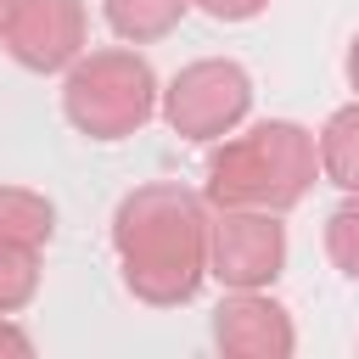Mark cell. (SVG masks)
Segmentation results:
<instances>
[{"mask_svg":"<svg viewBox=\"0 0 359 359\" xmlns=\"http://www.w3.org/2000/svg\"><path fill=\"white\" fill-rule=\"evenodd\" d=\"M112 252L140 303H191L208 280V202L185 185H135L112 213Z\"/></svg>","mask_w":359,"mask_h":359,"instance_id":"1","label":"cell"},{"mask_svg":"<svg viewBox=\"0 0 359 359\" xmlns=\"http://www.w3.org/2000/svg\"><path fill=\"white\" fill-rule=\"evenodd\" d=\"M320 174L314 157V135L292 118H269L252 129H230L224 140H213L208 157V202L213 208H269L286 213L309 196Z\"/></svg>","mask_w":359,"mask_h":359,"instance_id":"2","label":"cell"},{"mask_svg":"<svg viewBox=\"0 0 359 359\" xmlns=\"http://www.w3.org/2000/svg\"><path fill=\"white\" fill-rule=\"evenodd\" d=\"M157 73L140 50H84L62 79V112L90 140H123L157 112Z\"/></svg>","mask_w":359,"mask_h":359,"instance_id":"3","label":"cell"},{"mask_svg":"<svg viewBox=\"0 0 359 359\" xmlns=\"http://www.w3.org/2000/svg\"><path fill=\"white\" fill-rule=\"evenodd\" d=\"M157 107H163V118H168L174 135L213 146V140H224L230 129L247 123V112H252V79L230 56H202V62H191V67H180L168 79V90L157 95Z\"/></svg>","mask_w":359,"mask_h":359,"instance_id":"4","label":"cell"},{"mask_svg":"<svg viewBox=\"0 0 359 359\" xmlns=\"http://www.w3.org/2000/svg\"><path fill=\"white\" fill-rule=\"evenodd\" d=\"M286 269V224L269 208H213L208 213V275L230 292L269 286Z\"/></svg>","mask_w":359,"mask_h":359,"instance_id":"5","label":"cell"},{"mask_svg":"<svg viewBox=\"0 0 359 359\" xmlns=\"http://www.w3.org/2000/svg\"><path fill=\"white\" fill-rule=\"evenodd\" d=\"M84 39H90L84 0H11L0 28V45L28 73H67L84 56Z\"/></svg>","mask_w":359,"mask_h":359,"instance_id":"6","label":"cell"},{"mask_svg":"<svg viewBox=\"0 0 359 359\" xmlns=\"http://www.w3.org/2000/svg\"><path fill=\"white\" fill-rule=\"evenodd\" d=\"M213 342L230 359H286L297 348V331L292 314L264 286H252V292H230L213 309Z\"/></svg>","mask_w":359,"mask_h":359,"instance_id":"7","label":"cell"},{"mask_svg":"<svg viewBox=\"0 0 359 359\" xmlns=\"http://www.w3.org/2000/svg\"><path fill=\"white\" fill-rule=\"evenodd\" d=\"M314 157H320V174L337 191L359 196V101L353 107H337L325 118V129L314 135Z\"/></svg>","mask_w":359,"mask_h":359,"instance_id":"8","label":"cell"},{"mask_svg":"<svg viewBox=\"0 0 359 359\" xmlns=\"http://www.w3.org/2000/svg\"><path fill=\"white\" fill-rule=\"evenodd\" d=\"M50 230H56L50 196H39V191H28V185H0V241L45 247Z\"/></svg>","mask_w":359,"mask_h":359,"instance_id":"9","label":"cell"},{"mask_svg":"<svg viewBox=\"0 0 359 359\" xmlns=\"http://www.w3.org/2000/svg\"><path fill=\"white\" fill-rule=\"evenodd\" d=\"M185 11H191V0H107V22H112V34L123 45L163 39Z\"/></svg>","mask_w":359,"mask_h":359,"instance_id":"10","label":"cell"},{"mask_svg":"<svg viewBox=\"0 0 359 359\" xmlns=\"http://www.w3.org/2000/svg\"><path fill=\"white\" fill-rule=\"evenodd\" d=\"M34 292H39V247L0 241V314L22 309Z\"/></svg>","mask_w":359,"mask_h":359,"instance_id":"11","label":"cell"},{"mask_svg":"<svg viewBox=\"0 0 359 359\" xmlns=\"http://www.w3.org/2000/svg\"><path fill=\"white\" fill-rule=\"evenodd\" d=\"M325 252H331V264H337L348 280H359V196H348V202L325 219Z\"/></svg>","mask_w":359,"mask_h":359,"instance_id":"12","label":"cell"},{"mask_svg":"<svg viewBox=\"0 0 359 359\" xmlns=\"http://www.w3.org/2000/svg\"><path fill=\"white\" fill-rule=\"evenodd\" d=\"M191 6H202L219 22H252L258 11H269V0H191Z\"/></svg>","mask_w":359,"mask_h":359,"instance_id":"13","label":"cell"},{"mask_svg":"<svg viewBox=\"0 0 359 359\" xmlns=\"http://www.w3.org/2000/svg\"><path fill=\"white\" fill-rule=\"evenodd\" d=\"M0 353H6V359H28V353H34L28 331H17V325H11L6 314H0Z\"/></svg>","mask_w":359,"mask_h":359,"instance_id":"14","label":"cell"},{"mask_svg":"<svg viewBox=\"0 0 359 359\" xmlns=\"http://www.w3.org/2000/svg\"><path fill=\"white\" fill-rule=\"evenodd\" d=\"M348 84H353V95H359V34H353V45H348Z\"/></svg>","mask_w":359,"mask_h":359,"instance_id":"15","label":"cell"},{"mask_svg":"<svg viewBox=\"0 0 359 359\" xmlns=\"http://www.w3.org/2000/svg\"><path fill=\"white\" fill-rule=\"evenodd\" d=\"M6 11H11V0H0V28H6Z\"/></svg>","mask_w":359,"mask_h":359,"instance_id":"16","label":"cell"}]
</instances>
